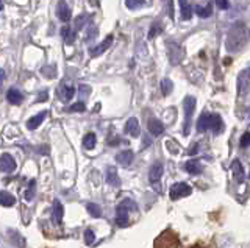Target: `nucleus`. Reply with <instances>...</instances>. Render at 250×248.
I'll return each mask as SVG.
<instances>
[{
    "label": "nucleus",
    "mask_w": 250,
    "mask_h": 248,
    "mask_svg": "<svg viewBox=\"0 0 250 248\" xmlns=\"http://www.w3.org/2000/svg\"><path fill=\"white\" fill-rule=\"evenodd\" d=\"M250 39V32L244 22H236L233 24L230 32L227 34L225 39V47L228 52H238L246 46Z\"/></svg>",
    "instance_id": "f257e3e1"
},
{
    "label": "nucleus",
    "mask_w": 250,
    "mask_h": 248,
    "mask_svg": "<svg viewBox=\"0 0 250 248\" xmlns=\"http://www.w3.org/2000/svg\"><path fill=\"white\" fill-rule=\"evenodd\" d=\"M197 128L199 131H206V130H213V131H220L222 130V119L219 117L217 114H202L197 122Z\"/></svg>",
    "instance_id": "f03ea898"
},
{
    "label": "nucleus",
    "mask_w": 250,
    "mask_h": 248,
    "mask_svg": "<svg viewBox=\"0 0 250 248\" xmlns=\"http://www.w3.org/2000/svg\"><path fill=\"white\" fill-rule=\"evenodd\" d=\"M191 194H192V189L186 183H175L169 191V195H170V198H172V200L182 198V197H188Z\"/></svg>",
    "instance_id": "7ed1b4c3"
},
{
    "label": "nucleus",
    "mask_w": 250,
    "mask_h": 248,
    "mask_svg": "<svg viewBox=\"0 0 250 248\" xmlns=\"http://www.w3.org/2000/svg\"><path fill=\"white\" fill-rule=\"evenodd\" d=\"M194 108H196V99L194 97L184 99V116H186V122H184V133H188V130H189V122L192 117V113H194Z\"/></svg>",
    "instance_id": "20e7f679"
},
{
    "label": "nucleus",
    "mask_w": 250,
    "mask_h": 248,
    "mask_svg": "<svg viewBox=\"0 0 250 248\" xmlns=\"http://www.w3.org/2000/svg\"><path fill=\"white\" fill-rule=\"evenodd\" d=\"M0 169H2L5 173H11L16 170V161H14V158L8 153H3L2 155V159H0Z\"/></svg>",
    "instance_id": "39448f33"
},
{
    "label": "nucleus",
    "mask_w": 250,
    "mask_h": 248,
    "mask_svg": "<svg viewBox=\"0 0 250 248\" xmlns=\"http://www.w3.org/2000/svg\"><path fill=\"white\" fill-rule=\"evenodd\" d=\"M167 50H169V60L172 64H178L182 61V49L178 47V44L169 42L167 44Z\"/></svg>",
    "instance_id": "423d86ee"
},
{
    "label": "nucleus",
    "mask_w": 250,
    "mask_h": 248,
    "mask_svg": "<svg viewBox=\"0 0 250 248\" xmlns=\"http://www.w3.org/2000/svg\"><path fill=\"white\" fill-rule=\"evenodd\" d=\"M116 222H117L119 227H125L127 222H128V208H127L125 203L119 205L116 209Z\"/></svg>",
    "instance_id": "0eeeda50"
},
{
    "label": "nucleus",
    "mask_w": 250,
    "mask_h": 248,
    "mask_svg": "<svg viewBox=\"0 0 250 248\" xmlns=\"http://www.w3.org/2000/svg\"><path fill=\"white\" fill-rule=\"evenodd\" d=\"M111 42H113V34H108L106 36V38L99 44V46L92 50V56H99V55H102V53H105L106 50L110 49V46H111Z\"/></svg>",
    "instance_id": "6e6552de"
},
{
    "label": "nucleus",
    "mask_w": 250,
    "mask_h": 248,
    "mask_svg": "<svg viewBox=\"0 0 250 248\" xmlns=\"http://www.w3.org/2000/svg\"><path fill=\"white\" fill-rule=\"evenodd\" d=\"M125 130H127V133L133 136V137H138L139 133H141V128H139V122L136 117H132V119H128L127 122V125H125Z\"/></svg>",
    "instance_id": "1a4fd4ad"
},
{
    "label": "nucleus",
    "mask_w": 250,
    "mask_h": 248,
    "mask_svg": "<svg viewBox=\"0 0 250 248\" xmlns=\"http://www.w3.org/2000/svg\"><path fill=\"white\" fill-rule=\"evenodd\" d=\"M116 161H117V164H120L122 167L130 165L132 161H133V151L132 150H124V151L117 153Z\"/></svg>",
    "instance_id": "9d476101"
},
{
    "label": "nucleus",
    "mask_w": 250,
    "mask_h": 248,
    "mask_svg": "<svg viewBox=\"0 0 250 248\" xmlns=\"http://www.w3.org/2000/svg\"><path fill=\"white\" fill-rule=\"evenodd\" d=\"M56 16H58V19L63 22H67L70 19V8L67 6L66 2L58 3V6H56Z\"/></svg>",
    "instance_id": "9b49d317"
},
{
    "label": "nucleus",
    "mask_w": 250,
    "mask_h": 248,
    "mask_svg": "<svg viewBox=\"0 0 250 248\" xmlns=\"http://www.w3.org/2000/svg\"><path fill=\"white\" fill-rule=\"evenodd\" d=\"M232 172H233V178L238 181V183H242L244 181V169H242V164L238 159H234L232 163Z\"/></svg>",
    "instance_id": "f8f14e48"
},
{
    "label": "nucleus",
    "mask_w": 250,
    "mask_h": 248,
    "mask_svg": "<svg viewBox=\"0 0 250 248\" xmlns=\"http://www.w3.org/2000/svg\"><path fill=\"white\" fill-rule=\"evenodd\" d=\"M147 128H149V131L153 136H160L163 131H164V125H163V123L158 119H150L147 122Z\"/></svg>",
    "instance_id": "ddd939ff"
},
{
    "label": "nucleus",
    "mask_w": 250,
    "mask_h": 248,
    "mask_svg": "<svg viewBox=\"0 0 250 248\" xmlns=\"http://www.w3.org/2000/svg\"><path fill=\"white\" fill-rule=\"evenodd\" d=\"M163 164L161 163H155L152 165V169H150V173H149V178L152 183H158L160 178H161V175H163Z\"/></svg>",
    "instance_id": "4468645a"
},
{
    "label": "nucleus",
    "mask_w": 250,
    "mask_h": 248,
    "mask_svg": "<svg viewBox=\"0 0 250 248\" xmlns=\"http://www.w3.org/2000/svg\"><path fill=\"white\" fill-rule=\"evenodd\" d=\"M63 205L58 201V200H55L53 201V209H52V218H53V222L56 225H60L61 220H63Z\"/></svg>",
    "instance_id": "2eb2a0df"
},
{
    "label": "nucleus",
    "mask_w": 250,
    "mask_h": 248,
    "mask_svg": "<svg viewBox=\"0 0 250 248\" xmlns=\"http://www.w3.org/2000/svg\"><path fill=\"white\" fill-rule=\"evenodd\" d=\"M46 116H47V113L46 111H42V113H39V114H36V116H33V117L27 122V127L30 128V130H36L42 122H44V119H46Z\"/></svg>",
    "instance_id": "dca6fc26"
},
{
    "label": "nucleus",
    "mask_w": 250,
    "mask_h": 248,
    "mask_svg": "<svg viewBox=\"0 0 250 248\" xmlns=\"http://www.w3.org/2000/svg\"><path fill=\"white\" fill-rule=\"evenodd\" d=\"M22 99H24V96L20 94V91L13 89V87L8 92H6V100H8L10 103H13V105H19L20 101H22Z\"/></svg>",
    "instance_id": "f3484780"
},
{
    "label": "nucleus",
    "mask_w": 250,
    "mask_h": 248,
    "mask_svg": "<svg viewBox=\"0 0 250 248\" xmlns=\"http://www.w3.org/2000/svg\"><path fill=\"white\" fill-rule=\"evenodd\" d=\"M178 3H180V10H182V19L183 20H189L191 16H192L189 0H178Z\"/></svg>",
    "instance_id": "a211bd4d"
},
{
    "label": "nucleus",
    "mask_w": 250,
    "mask_h": 248,
    "mask_svg": "<svg viewBox=\"0 0 250 248\" xmlns=\"http://www.w3.org/2000/svg\"><path fill=\"white\" fill-rule=\"evenodd\" d=\"M58 94H60V99L63 101H69L70 99L75 96V89H74L72 86H61Z\"/></svg>",
    "instance_id": "6ab92c4d"
},
{
    "label": "nucleus",
    "mask_w": 250,
    "mask_h": 248,
    "mask_svg": "<svg viewBox=\"0 0 250 248\" xmlns=\"http://www.w3.org/2000/svg\"><path fill=\"white\" fill-rule=\"evenodd\" d=\"M14 203H16V198L10 194V192H2L0 194V205L5 206V208H8V206H13Z\"/></svg>",
    "instance_id": "aec40b11"
},
{
    "label": "nucleus",
    "mask_w": 250,
    "mask_h": 248,
    "mask_svg": "<svg viewBox=\"0 0 250 248\" xmlns=\"http://www.w3.org/2000/svg\"><path fill=\"white\" fill-rule=\"evenodd\" d=\"M184 169H186V172L192 173V175H197L202 172V167H200V163L196 161V159H192V161H188L186 165H184Z\"/></svg>",
    "instance_id": "412c9836"
},
{
    "label": "nucleus",
    "mask_w": 250,
    "mask_h": 248,
    "mask_svg": "<svg viewBox=\"0 0 250 248\" xmlns=\"http://www.w3.org/2000/svg\"><path fill=\"white\" fill-rule=\"evenodd\" d=\"M211 11H213V6H211V3H208L206 6H196V13L199 14L200 17H203V19H206V17H210L211 16Z\"/></svg>",
    "instance_id": "4be33fe9"
},
{
    "label": "nucleus",
    "mask_w": 250,
    "mask_h": 248,
    "mask_svg": "<svg viewBox=\"0 0 250 248\" xmlns=\"http://www.w3.org/2000/svg\"><path fill=\"white\" fill-rule=\"evenodd\" d=\"M83 145H84V149H88V150H92L96 147V134L94 133H88L86 136L83 137Z\"/></svg>",
    "instance_id": "5701e85b"
},
{
    "label": "nucleus",
    "mask_w": 250,
    "mask_h": 248,
    "mask_svg": "<svg viewBox=\"0 0 250 248\" xmlns=\"http://www.w3.org/2000/svg\"><path fill=\"white\" fill-rule=\"evenodd\" d=\"M10 239L13 240V244L16 245V247H20V248L25 247V239H24L22 236H20L17 231H13L11 236H10Z\"/></svg>",
    "instance_id": "b1692460"
},
{
    "label": "nucleus",
    "mask_w": 250,
    "mask_h": 248,
    "mask_svg": "<svg viewBox=\"0 0 250 248\" xmlns=\"http://www.w3.org/2000/svg\"><path fill=\"white\" fill-rule=\"evenodd\" d=\"M108 183L114 184V186H119V177H117V172H116L114 167L108 169Z\"/></svg>",
    "instance_id": "393cba45"
},
{
    "label": "nucleus",
    "mask_w": 250,
    "mask_h": 248,
    "mask_svg": "<svg viewBox=\"0 0 250 248\" xmlns=\"http://www.w3.org/2000/svg\"><path fill=\"white\" fill-rule=\"evenodd\" d=\"M144 0H125V5H127V8H130V10H138V8H142L144 6Z\"/></svg>",
    "instance_id": "a878e982"
},
{
    "label": "nucleus",
    "mask_w": 250,
    "mask_h": 248,
    "mask_svg": "<svg viewBox=\"0 0 250 248\" xmlns=\"http://www.w3.org/2000/svg\"><path fill=\"white\" fill-rule=\"evenodd\" d=\"M172 82H170L169 78H164L163 82H161V91L164 96H167V94H170V91H172Z\"/></svg>",
    "instance_id": "bb28decb"
},
{
    "label": "nucleus",
    "mask_w": 250,
    "mask_h": 248,
    "mask_svg": "<svg viewBox=\"0 0 250 248\" xmlns=\"http://www.w3.org/2000/svg\"><path fill=\"white\" fill-rule=\"evenodd\" d=\"M33 195H34V181H30V184H28V187L24 192V200L30 201L33 198Z\"/></svg>",
    "instance_id": "cd10ccee"
},
{
    "label": "nucleus",
    "mask_w": 250,
    "mask_h": 248,
    "mask_svg": "<svg viewBox=\"0 0 250 248\" xmlns=\"http://www.w3.org/2000/svg\"><path fill=\"white\" fill-rule=\"evenodd\" d=\"M88 213L92 215V217H100L102 215V211H100V208L97 205H94V203H88Z\"/></svg>",
    "instance_id": "c85d7f7f"
},
{
    "label": "nucleus",
    "mask_w": 250,
    "mask_h": 248,
    "mask_svg": "<svg viewBox=\"0 0 250 248\" xmlns=\"http://www.w3.org/2000/svg\"><path fill=\"white\" fill-rule=\"evenodd\" d=\"M86 20H88V17L84 16V14H82V16H78L77 19H75V24H74V30L77 32V30H80V28L86 24Z\"/></svg>",
    "instance_id": "c756f323"
},
{
    "label": "nucleus",
    "mask_w": 250,
    "mask_h": 248,
    "mask_svg": "<svg viewBox=\"0 0 250 248\" xmlns=\"http://www.w3.org/2000/svg\"><path fill=\"white\" fill-rule=\"evenodd\" d=\"M160 33H161V25L155 24L152 28H150V32H149V39H153L155 36H158Z\"/></svg>",
    "instance_id": "7c9ffc66"
},
{
    "label": "nucleus",
    "mask_w": 250,
    "mask_h": 248,
    "mask_svg": "<svg viewBox=\"0 0 250 248\" xmlns=\"http://www.w3.org/2000/svg\"><path fill=\"white\" fill-rule=\"evenodd\" d=\"M69 111H77V113H82V111H84V103H83V101H78V103H74L72 106L69 108Z\"/></svg>",
    "instance_id": "2f4dec72"
},
{
    "label": "nucleus",
    "mask_w": 250,
    "mask_h": 248,
    "mask_svg": "<svg viewBox=\"0 0 250 248\" xmlns=\"http://www.w3.org/2000/svg\"><path fill=\"white\" fill-rule=\"evenodd\" d=\"M94 232H92L91 230H86V232H84V240H86V244L91 245V244H94Z\"/></svg>",
    "instance_id": "473e14b6"
},
{
    "label": "nucleus",
    "mask_w": 250,
    "mask_h": 248,
    "mask_svg": "<svg viewBox=\"0 0 250 248\" xmlns=\"http://www.w3.org/2000/svg\"><path fill=\"white\" fill-rule=\"evenodd\" d=\"M250 145V133H246V134H242L241 137V147H249Z\"/></svg>",
    "instance_id": "72a5a7b5"
},
{
    "label": "nucleus",
    "mask_w": 250,
    "mask_h": 248,
    "mask_svg": "<svg viewBox=\"0 0 250 248\" xmlns=\"http://www.w3.org/2000/svg\"><path fill=\"white\" fill-rule=\"evenodd\" d=\"M217 6L220 10H228L230 3H228V0H217Z\"/></svg>",
    "instance_id": "f704fd0d"
},
{
    "label": "nucleus",
    "mask_w": 250,
    "mask_h": 248,
    "mask_svg": "<svg viewBox=\"0 0 250 248\" xmlns=\"http://www.w3.org/2000/svg\"><path fill=\"white\" fill-rule=\"evenodd\" d=\"M249 75H250V70H249Z\"/></svg>",
    "instance_id": "c9c22d12"
}]
</instances>
